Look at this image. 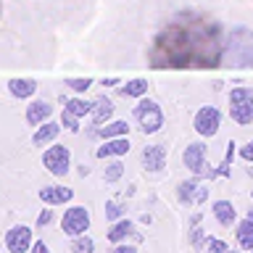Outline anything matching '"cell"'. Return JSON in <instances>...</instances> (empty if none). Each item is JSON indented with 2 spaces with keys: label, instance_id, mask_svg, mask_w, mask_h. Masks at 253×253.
I'll use <instances>...</instances> for the list:
<instances>
[{
  "label": "cell",
  "instance_id": "obj_1",
  "mask_svg": "<svg viewBox=\"0 0 253 253\" xmlns=\"http://www.w3.org/2000/svg\"><path fill=\"white\" fill-rule=\"evenodd\" d=\"M153 69H216L224 63V35L216 19L182 11L164 24L148 47Z\"/></svg>",
  "mask_w": 253,
  "mask_h": 253
},
{
  "label": "cell",
  "instance_id": "obj_2",
  "mask_svg": "<svg viewBox=\"0 0 253 253\" xmlns=\"http://www.w3.org/2000/svg\"><path fill=\"white\" fill-rule=\"evenodd\" d=\"M224 63L227 66H235V69L253 66V32L251 29L237 27L229 32V37L224 40Z\"/></svg>",
  "mask_w": 253,
  "mask_h": 253
},
{
  "label": "cell",
  "instance_id": "obj_3",
  "mask_svg": "<svg viewBox=\"0 0 253 253\" xmlns=\"http://www.w3.org/2000/svg\"><path fill=\"white\" fill-rule=\"evenodd\" d=\"M229 116L235 124H253V90L248 87H235L229 92Z\"/></svg>",
  "mask_w": 253,
  "mask_h": 253
},
{
  "label": "cell",
  "instance_id": "obj_4",
  "mask_svg": "<svg viewBox=\"0 0 253 253\" xmlns=\"http://www.w3.org/2000/svg\"><path fill=\"white\" fill-rule=\"evenodd\" d=\"M134 119L140 122V129L145 134H156L164 126V114L156 100H140V106L134 108Z\"/></svg>",
  "mask_w": 253,
  "mask_h": 253
},
{
  "label": "cell",
  "instance_id": "obj_5",
  "mask_svg": "<svg viewBox=\"0 0 253 253\" xmlns=\"http://www.w3.org/2000/svg\"><path fill=\"white\" fill-rule=\"evenodd\" d=\"M182 161H185V166L193 174H198V177H219V171H213L206 166V145L203 142H190V145L185 148V153H182Z\"/></svg>",
  "mask_w": 253,
  "mask_h": 253
},
{
  "label": "cell",
  "instance_id": "obj_6",
  "mask_svg": "<svg viewBox=\"0 0 253 253\" xmlns=\"http://www.w3.org/2000/svg\"><path fill=\"white\" fill-rule=\"evenodd\" d=\"M63 232L77 237V235H84L90 229V211L84 206H71V209L63 213V221H61Z\"/></svg>",
  "mask_w": 253,
  "mask_h": 253
},
{
  "label": "cell",
  "instance_id": "obj_7",
  "mask_svg": "<svg viewBox=\"0 0 253 253\" xmlns=\"http://www.w3.org/2000/svg\"><path fill=\"white\" fill-rule=\"evenodd\" d=\"M193 126H195V132L201 134V137H213V134L219 132V126H221V114L213 106H203L195 114Z\"/></svg>",
  "mask_w": 253,
  "mask_h": 253
},
{
  "label": "cell",
  "instance_id": "obj_8",
  "mask_svg": "<svg viewBox=\"0 0 253 253\" xmlns=\"http://www.w3.org/2000/svg\"><path fill=\"white\" fill-rule=\"evenodd\" d=\"M42 164H45V169L50 171V174H55V177H63V174L69 171V166H71V153H69V148H63V145L47 148L45 156H42Z\"/></svg>",
  "mask_w": 253,
  "mask_h": 253
},
{
  "label": "cell",
  "instance_id": "obj_9",
  "mask_svg": "<svg viewBox=\"0 0 253 253\" xmlns=\"http://www.w3.org/2000/svg\"><path fill=\"white\" fill-rule=\"evenodd\" d=\"M32 229L24 227V224H16L5 232V248L11 253H27L32 248Z\"/></svg>",
  "mask_w": 253,
  "mask_h": 253
},
{
  "label": "cell",
  "instance_id": "obj_10",
  "mask_svg": "<svg viewBox=\"0 0 253 253\" xmlns=\"http://www.w3.org/2000/svg\"><path fill=\"white\" fill-rule=\"evenodd\" d=\"M74 198V190L71 187H61V185H47L40 190V201L47 203V206H61V203H69Z\"/></svg>",
  "mask_w": 253,
  "mask_h": 253
},
{
  "label": "cell",
  "instance_id": "obj_11",
  "mask_svg": "<svg viewBox=\"0 0 253 253\" xmlns=\"http://www.w3.org/2000/svg\"><path fill=\"white\" fill-rule=\"evenodd\" d=\"M177 198H179L185 206H193V203L206 201V190L201 187V182L190 179V182H182V185L177 187Z\"/></svg>",
  "mask_w": 253,
  "mask_h": 253
},
{
  "label": "cell",
  "instance_id": "obj_12",
  "mask_svg": "<svg viewBox=\"0 0 253 253\" xmlns=\"http://www.w3.org/2000/svg\"><path fill=\"white\" fill-rule=\"evenodd\" d=\"M142 166L148 171H161L166 166V148L164 145H148L142 150Z\"/></svg>",
  "mask_w": 253,
  "mask_h": 253
},
{
  "label": "cell",
  "instance_id": "obj_13",
  "mask_svg": "<svg viewBox=\"0 0 253 253\" xmlns=\"http://www.w3.org/2000/svg\"><path fill=\"white\" fill-rule=\"evenodd\" d=\"M8 90H11L13 98L24 100V98H32L37 92V82L29 77H13V79H8Z\"/></svg>",
  "mask_w": 253,
  "mask_h": 253
},
{
  "label": "cell",
  "instance_id": "obj_14",
  "mask_svg": "<svg viewBox=\"0 0 253 253\" xmlns=\"http://www.w3.org/2000/svg\"><path fill=\"white\" fill-rule=\"evenodd\" d=\"M50 116H53V106H50V103H45V100H35V103L27 108V122H29L32 126L45 124Z\"/></svg>",
  "mask_w": 253,
  "mask_h": 253
},
{
  "label": "cell",
  "instance_id": "obj_15",
  "mask_svg": "<svg viewBox=\"0 0 253 253\" xmlns=\"http://www.w3.org/2000/svg\"><path fill=\"white\" fill-rule=\"evenodd\" d=\"M129 153V140L126 137H114V140H106L103 148H98V158H111V156H126Z\"/></svg>",
  "mask_w": 253,
  "mask_h": 253
},
{
  "label": "cell",
  "instance_id": "obj_16",
  "mask_svg": "<svg viewBox=\"0 0 253 253\" xmlns=\"http://www.w3.org/2000/svg\"><path fill=\"white\" fill-rule=\"evenodd\" d=\"M58 132H61V124L45 122V124H40V126H37V132H35V134H32V142H35L37 148H42V145H47V142H53L55 137H58Z\"/></svg>",
  "mask_w": 253,
  "mask_h": 253
},
{
  "label": "cell",
  "instance_id": "obj_17",
  "mask_svg": "<svg viewBox=\"0 0 253 253\" xmlns=\"http://www.w3.org/2000/svg\"><path fill=\"white\" fill-rule=\"evenodd\" d=\"M211 211H213V216H216V221H219L221 227H232L235 224L237 213H235V206L229 203V201H216V203L211 206Z\"/></svg>",
  "mask_w": 253,
  "mask_h": 253
},
{
  "label": "cell",
  "instance_id": "obj_18",
  "mask_svg": "<svg viewBox=\"0 0 253 253\" xmlns=\"http://www.w3.org/2000/svg\"><path fill=\"white\" fill-rule=\"evenodd\" d=\"M237 245L243 251H253V221L251 219H243L237 224Z\"/></svg>",
  "mask_w": 253,
  "mask_h": 253
},
{
  "label": "cell",
  "instance_id": "obj_19",
  "mask_svg": "<svg viewBox=\"0 0 253 253\" xmlns=\"http://www.w3.org/2000/svg\"><path fill=\"white\" fill-rule=\"evenodd\" d=\"M132 232H134V224H132V221H126V219H122V221H116V224L108 229V240H111V243H122V240H126Z\"/></svg>",
  "mask_w": 253,
  "mask_h": 253
},
{
  "label": "cell",
  "instance_id": "obj_20",
  "mask_svg": "<svg viewBox=\"0 0 253 253\" xmlns=\"http://www.w3.org/2000/svg\"><path fill=\"white\" fill-rule=\"evenodd\" d=\"M126 98H142V95L148 92V79H142V77H137V79H129V82L124 84V90H122Z\"/></svg>",
  "mask_w": 253,
  "mask_h": 253
},
{
  "label": "cell",
  "instance_id": "obj_21",
  "mask_svg": "<svg viewBox=\"0 0 253 253\" xmlns=\"http://www.w3.org/2000/svg\"><path fill=\"white\" fill-rule=\"evenodd\" d=\"M63 108H66L69 114H74V116H84V114H92L95 103H87V100L71 98V100H66V103H63Z\"/></svg>",
  "mask_w": 253,
  "mask_h": 253
},
{
  "label": "cell",
  "instance_id": "obj_22",
  "mask_svg": "<svg viewBox=\"0 0 253 253\" xmlns=\"http://www.w3.org/2000/svg\"><path fill=\"white\" fill-rule=\"evenodd\" d=\"M126 122H111V124H106L100 129V137L103 140H114V137H126Z\"/></svg>",
  "mask_w": 253,
  "mask_h": 253
},
{
  "label": "cell",
  "instance_id": "obj_23",
  "mask_svg": "<svg viewBox=\"0 0 253 253\" xmlns=\"http://www.w3.org/2000/svg\"><path fill=\"white\" fill-rule=\"evenodd\" d=\"M111 114H114V106H111V100L100 98L98 103H95V108H92V122H95V124H103Z\"/></svg>",
  "mask_w": 253,
  "mask_h": 253
},
{
  "label": "cell",
  "instance_id": "obj_24",
  "mask_svg": "<svg viewBox=\"0 0 253 253\" xmlns=\"http://www.w3.org/2000/svg\"><path fill=\"white\" fill-rule=\"evenodd\" d=\"M92 251H95L92 237H87V235H77L74 240H71V253H92Z\"/></svg>",
  "mask_w": 253,
  "mask_h": 253
},
{
  "label": "cell",
  "instance_id": "obj_25",
  "mask_svg": "<svg viewBox=\"0 0 253 253\" xmlns=\"http://www.w3.org/2000/svg\"><path fill=\"white\" fill-rule=\"evenodd\" d=\"M122 174H124V166L119 164V161H114V164L106 166V171H103V179H106V182H116L119 177H122Z\"/></svg>",
  "mask_w": 253,
  "mask_h": 253
},
{
  "label": "cell",
  "instance_id": "obj_26",
  "mask_svg": "<svg viewBox=\"0 0 253 253\" xmlns=\"http://www.w3.org/2000/svg\"><path fill=\"white\" fill-rule=\"evenodd\" d=\"M61 126H66V129H71V132H77V129H79V116H74V114H69V111L63 108V116H61Z\"/></svg>",
  "mask_w": 253,
  "mask_h": 253
},
{
  "label": "cell",
  "instance_id": "obj_27",
  "mask_svg": "<svg viewBox=\"0 0 253 253\" xmlns=\"http://www.w3.org/2000/svg\"><path fill=\"white\" fill-rule=\"evenodd\" d=\"M66 84H69L74 92H84L87 87L92 84V79H90V77H84V79H66Z\"/></svg>",
  "mask_w": 253,
  "mask_h": 253
},
{
  "label": "cell",
  "instance_id": "obj_28",
  "mask_svg": "<svg viewBox=\"0 0 253 253\" xmlns=\"http://www.w3.org/2000/svg\"><path fill=\"white\" fill-rule=\"evenodd\" d=\"M122 213H124V206L122 203H114V201L106 203V219H119Z\"/></svg>",
  "mask_w": 253,
  "mask_h": 253
},
{
  "label": "cell",
  "instance_id": "obj_29",
  "mask_svg": "<svg viewBox=\"0 0 253 253\" xmlns=\"http://www.w3.org/2000/svg\"><path fill=\"white\" fill-rule=\"evenodd\" d=\"M206 248H209V253H227V251H229L224 240H213V237L206 243Z\"/></svg>",
  "mask_w": 253,
  "mask_h": 253
},
{
  "label": "cell",
  "instance_id": "obj_30",
  "mask_svg": "<svg viewBox=\"0 0 253 253\" xmlns=\"http://www.w3.org/2000/svg\"><path fill=\"white\" fill-rule=\"evenodd\" d=\"M237 153H240V158L243 161H248V164H253V140L251 142H245V145L237 150Z\"/></svg>",
  "mask_w": 253,
  "mask_h": 253
},
{
  "label": "cell",
  "instance_id": "obj_31",
  "mask_svg": "<svg viewBox=\"0 0 253 253\" xmlns=\"http://www.w3.org/2000/svg\"><path fill=\"white\" fill-rule=\"evenodd\" d=\"M190 243H193L195 248H201V245H203V229H193V235H190Z\"/></svg>",
  "mask_w": 253,
  "mask_h": 253
},
{
  "label": "cell",
  "instance_id": "obj_32",
  "mask_svg": "<svg viewBox=\"0 0 253 253\" xmlns=\"http://www.w3.org/2000/svg\"><path fill=\"white\" fill-rule=\"evenodd\" d=\"M50 221H53V213H50V211H42V213L37 216V227H47Z\"/></svg>",
  "mask_w": 253,
  "mask_h": 253
},
{
  "label": "cell",
  "instance_id": "obj_33",
  "mask_svg": "<svg viewBox=\"0 0 253 253\" xmlns=\"http://www.w3.org/2000/svg\"><path fill=\"white\" fill-rule=\"evenodd\" d=\"M111 253H137V248H134V245H122V243H116Z\"/></svg>",
  "mask_w": 253,
  "mask_h": 253
},
{
  "label": "cell",
  "instance_id": "obj_34",
  "mask_svg": "<svg viewBox=\"0 0 253 253\" xmlns=\"http://www.w3.org/2000/svg\"><path fill=\"white\" fill-rule=\"evenodd\" d=\"M32 253H50V248H47V245H45L42 240H40V243L32 245Z\"/></svg>",
  "mask_w": 253,
  "mask_h": 253
},
{
  "label": "cell",
  "instance_id": "obj_35",
  "mask_svg": "<svg viewBox=\"0 0 253 253\" xmlns=\"http://www.w3.org/2000/svg\"><path fill=\"white\" fill-rule=\"evenodd\" d=\"M248 219H251V221H253V209H251V211H248Z\"/></svg>",
  "mask_w": 253,
  "mask_h": 253
},
{
  "label": "cell",
  "instance_id": "obj_36",
  "mask_svg": "<svg viewBox=\"0 0 253 253\" xmlns=\"http://www.w3.org/2000/svg\"><path fill=\"white\" fill-rule=\"evenodd\" d=\"M248 174H251V177H253V166H251V169H248Z\"/></svg>",
  "mask_w": 253,
  "mask_h": 253
},
{
  "label": "cell",
  "instance_id": "obj_37",
  "mask_svg": "<svg viewBox=\"0 0 253 253\" xmlns=\"http://www.w3.org/2000/svg\"><path fill=\"white\" fill-rule=\"evenodd\" d=\"M227 253H237V251H227Z\"/></svg>",
  "mask_w": 253,
  "mask_h": 253
},
{
  "label": "cell",
  "instance_id": "obj_38",
  "mask_svg": "<svg viewBox=\"0 0 253 253\" xmlns=\"http://www.w3.org/2000/svg\"><path fill=\"white\" fill-rule=\"evenodd\" d=\"M251 195H253V193H251Z\"/></svg>",
  "mask_w": 253,
  "mask_h": 253
},
{
  "label": "cell",
  "instance_id": "obj_39",
  "mask_svg": "<svg viewBox=\"0 0 253 253\" xmlns=\"http://www.w3.org/2000/svg\"><path fill=\"white\" fill-rule=\"evenodd\" d=\"M251 253H253V251H251Z\"/></svg>",
  "mask_w": 253,
  "mask_h": 253
}]
</instances>
